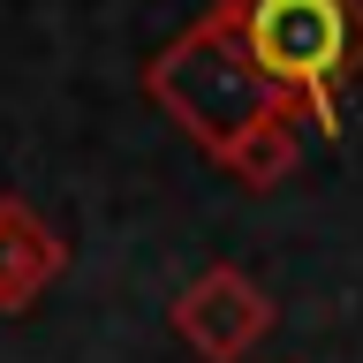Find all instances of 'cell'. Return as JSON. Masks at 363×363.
Returning a JSON list of instances; mask_svg holds the SVG:
<instances>
[{"label":"cell","mask_w":363,"mask_h":363,"mask_svg":"<svg viewBox=\"0 0 363 363\" xmlns=\"http://www.w3.org/2000/svg\"><path fill=\"white\" fill-rule=\"evenodd\" d=\"M144 91H152V106L212 159H220L227 144H242L250 129H265V121H303V113L265 84V68L250 61L235 0H212L174 45H159L152 68H144Z\"/></svg>","instance_id":"1"},{"label":"cell","mask_w":363,"mask_h":363,"mask_svg":"<svg viewBox=\"0 0 363 363\" xmlns=\"http://www.w3.org/2000/svg\"><path fill=\"white\" fill-rule=\"evenodd\" d=\"M250 61L303 121L340 129V91L363 76V0H235Z\"/></svg>","instance_id":"2"},{"label":"cell","mask_w":363,"mask_h":363,"mask_svg":"<svg viewBox=\"0 0 363 363\" xmlns=\"http://www.w3.org/2000/svg\"><path fill=\"white\" fill-rule=\"evenodd\" d=\"M174 333L197 363H242L257 340L272 333V295L235 265L197 272L189 288L174 295Z\"/></svg>","instance_id":"3"},{"label":"cell","mask_w":363,"mask_h":363,"mask_svg":"<svg viewBox=\"0 0 363 363\" xmlns=\"http://www.w3.org/2000/svg\"><path fill=\"white\" fill-rule=\"evenodd\" d=\"M68 265V242L23 197H0V311H30Z\"/></svg>","instance_id":"4"},{"label":"cell","mask_w":363,"mask_h":363,"mask_svg":"<svg viewBox=\"0 0 363 363\" xmlns=\"http://www.w3.org/2000/svg\"><path fill=\"white\" fill-rule=\"evenodd\" d=\"M295 159H303V121H265V129H250L242 144H227L220 167L242 189H280L295 174Z\"/></svg>","instance_id":"5"}]
</instances>
